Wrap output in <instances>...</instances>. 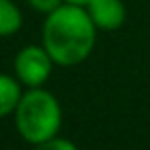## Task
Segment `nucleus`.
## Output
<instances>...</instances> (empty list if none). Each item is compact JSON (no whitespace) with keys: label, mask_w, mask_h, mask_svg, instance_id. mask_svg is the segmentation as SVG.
<instances>
[{"label":"nucleus","mask_w":150,"mask_h":150,"mask_svg":"<svg viewBox=\"0 0 150 150\" xmlns=\"http://www.w3.org/2000/svg\"><path fill=\"white\" fill-rule=\"evenodd\" d=\"M97 43V27L84 6L60 4L45 15L41 29V45L52 56L54 64L76 66L84 62Z\"/></svg>","instance_id":"1"},{"label":"nucleus","mask_w":150,"mask_h":150,"mask_svg":"<svg viewBox=\"0 0 150 150\" xmlns=\"http://www.w3.org/2000/svg\"><path fill=\"white\" fill-rule=\"evenodd\" d=\"M15 125L29 144L45 142L58 136L62 125V107L58 99L41 86L23 93L15 109Z\"/></svg>","instance_id":"2"},{"label":"nucleus","mask_w":150,"mask_h":150,"mask_svg":"<svg viewBox=\"0 0 150 150\" xmlns=\"http://www.w3.org/2000/svg\"><path fill=\"white\" fill-rule=\"evenodd\" d=\"M54 60L43 45H27L15 58V76L27 88L43 86L52 74Z\"/></svg>","instance_id":"3"},{"label":"nucleus","mask_w":150,"mask_h":150,"mask_svg":"<svg viewBox=\"0 0 150 150\" xmlns=\"http://www.w3.org/2000/svg\"><path fill=\"white\" fill-rule=\"evenodd\" d=\"M91 21L101 31H115L125 23V4L121 0H91L84 6Z\"/></svg>","instance_id":"4"},{"label":"nucleus","mask_w":150,"mask_h":150,"mask_svg":"<svg viewBox=\"0 0 150 150\" xmlns=\"http://www.w3.org/2000/svg\"><path fill=\"white\" fill-rule=\"evenodd\" d=\"M21 97H23L21 82L15 76L0 74V117H6L8 113H15Z\"/></svg>","instance_id":"5"},{"label":"nucleus","mask_w":150,"mask_h":150,"mask_svg":"<svg viewBox=\"0 0 150 150\" xmlns=\"http://www.w3.org/2000/svg\"><path fill=\"white\" fill-rule=\"evenodd\" d=\"M23 27V15L13 0H0V37H11Z\"/></svg>","instance_id":"6"},{"label":"nucleus","mask_w":150,"mask_h":150,"mask_svg":"<svg viewBox=\"0 0 150 150\" xmlns=\"http://www.w3.org/2000/svg\"><path fill=\"white\" fill-rule=\"evenodd\" d=\"M33 150H78L74 142L66 140V138H50L45 142H39V144H33Z\"/></svg>","instance_id":"7"},{"label":"nucleus","mask_w":150,"mask_h":150,"mask_svg":"<svg viewBox=\"0 0 150 150\" xmlns=\"http://www.w3.org/2000/svg\"><path fill=\"white\" fill-rule=\"evenodd\" d=\"M29 6L37 13H43V15H50L52 11H56L60 4H64V0H27Z\"/></svg>","instance_id":"8"},{"label":"nucleus","mask_w":150,"mask_h":150,"mask_svg":"<svg viewBox=\"0 0 150 150\" xmlns=\"http://www.w3.org/2000/svg\"><path fill=\"white\" fill-rule=\"evenodd\" d=\"M64 2H68V4H78V6H86L91 0H64Z\"/></svg>","instance_id":"9"}]
</instances>
